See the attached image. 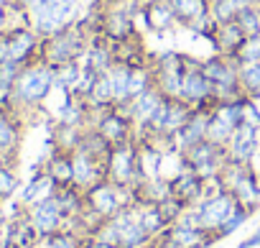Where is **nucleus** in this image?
<instances>
[{"instance_id":"nucleus-16","label":"nucleus","mask_w":260,"mask_h":248,"mask_svg":"<svg viewBox=\"0 0 260 248\" xmlns=\"http://www.w3.org/2000/svg\"><path fill=\"white\" fill-rule=\"evenodd\" d=\"M117 62L115 54V44H105V41H92L87 54H84V67L94 74H105L112 64Z\"/></svg>"},{"instance_id":"nucleus-18","label":"nucleus","mask_w":260,"mask_h":248,"mask_svg":"<svg viewBox=\"0 0 260 248\" xmlns=\"http://www.w3.org/2000/svg\"><path fill=\"white\" fill-rule=\"evenodd\" d=\"M169 3L181 26H194L197 21L209 16V0H169Z\"/></svg>"},{"instance_id":"nucleus-30","label":"nucleus","mask_w":260,"mask_h":248,"mask_svg":"<svg viewBox=\"0 0 260 248\" xmlns=\"http://www.w3.org/2000/svg\"><path fill=\"white\" fill-rule=\"evenodd\" d=\"M143 248H158V243H156V240H151V243H148V245H143Z\"/></svg>"},{"instance_id":"nucleus-12","label":"nucleus","mask_w":260,"mask_h":248,"mask_svg":"<svg viewBox=\"0 0 260 248\" xmlns=\"http://www.w3.org/2000/svg\"><path fill=\"white\" fill-rule=\"evenodd\" d=\"M100 29L102 34L110 39V41H130L136 36V23H133V16H130L125 8H112L102 16L100 21Z\"/></svg>"},{"instance_id":"nucleus-15","label":"nucleus","mask_w":260,"mask_h":248,"mask_svg":"<svg viewBox=\"0 0 260 248\" xmlns=\"http://www.w3.org/2000/svg\"><path fill=\"white\" fill-rule=\"evenodd\" d=\"M141 16H143V21L148 23V29L161 31V34L179 23L169 0H148V3L141 8Z\"/></svg>"},{"instance_id":"nucleus-4","label":"nucleus","mask_w":260,"mask_h":248,"mask_svg":"<svg viewBox=\"0 0 260 248\" xmlns=\"http://www.w3.org/2000/svg\"><path fill=\"white\" fill-rule=\"evenodd\" d=\"M26 120L21 113L0 102V164H16L21 154Z\"/></svg>"},{"instance_id":"nucleus-6","label":"nucleus","mask_w":260,"mask_h":248,"mask_svg":"<svg viewBox=\"0 0 260 248\" xmlns=\"http://www.w3.org/2000/svg\"><path fill=\"white\" fill-rule=\"evenodd\" d=\"M181 100L189 102L191 107H214L217 97H214V85L204 77L202 72V62H191L184 72V85H181Z\"/></svg>"},{"instance_id":"nucleus-24","label":"nucleus","mask_w":260,"mask_h":248,"mask_svg":"<svg viewBox=\"0 0 260 248\" xmlns=\"http://www.w3.org/2000/svg\"><path fill=\"white\" fill-rule=\"evenodd\" d=\"M242 8L237 6V0H212L209 3V16L214 23H230L237 18Z\"/></svg>"},{"instance_id":"nucleus-5","label":"nucleus","mask_w":260,"mask_h":248,"mask_svg":"<svg viewBox=\"0 0 260 248\" xmlns=\"http://www.w3.org/2000/svg\"><path fill=\"white\" fill-rule=\"evenodd\" d=\"M26 215H28L31 225L36 228V233L41 238H49V235L59 233L64 228V223H67V215H64L56 195H49V197L36 200L34 205L26 207Z\"/></svg>"},{"instance_id":"nucleus-8","label":"nucleus","mask_w":260,"mask_h":248,"mask_svg":"<svg viewBox=\"0 0 260 248\" xmlns=\"http://www.w3.org/2000/svg\"><path fill=\"white\" fill-rule=\"evenodd\" d=\"M199 217H202V228L209 230V233H217V228L235 212L237 207V200L232 197V192L222 189V192H214L209 197H204L199 205H194Z\"/></svg>"},{"instance_id":"nucleus-23","label":"nucleus","mask_w":260,"mask_h":248,"mask_svg":"<svg viewBox=\"0 0 260 248\" xmlns=\"http://www.w3.org/2000/svg\"><path fill=\"white\" fill-rule=\"evenodd\" d=\"M252 212H255V210L237 205V207H235V212H232V215H230V217H227V220H224V223H222L219 228H217L214 238L219 240V238H227V235H232L235 230H240V228H242V225H245V223L250 220V215H252Z\"/></svg>"},{"instance_id":"nucleus-22","label":"nucleus","mask_w":260,"mask_h":248,"mask_svg":"<svg viewBox=\"0 0 260 248\" xmlns=\"http://www.w3.org/2000/svg\"><path fill=\"white\" fill-rule=\"evenodd\" d=\"M21 187V179H18V172H16V164H0V205L6 200H11Z\"/></svg>"},{"instance_id":"nucleus-10","label":"nucleus","mask_w":260,"mask_h":248,"mask_svg":"<svg viewBox=\"0 0 260 248\" xmlns=\"http://www.w3.org/2000/svg\"><path fill=\"white\" fill-rule=\"evenodd\" d=\"M166 100V95L153 85L151 90H146V92H141L138 97H133L127 105H122L125 110H127V115H130V120H133V126H136V133L141 131V136L146 133V128H148V123H151V118H153V113H156V107L161 105Z\"/></svg>"},{"instance_id":"nucleus-11","label":"nucleus","mask_w":260,"mask_h":248,"mask_svg":"<svg viewBox=\"0 0 260 248\" xmlns=\"http://www.w3.org/2000/svg\"><path fill=\"white\" fill-rule=\"evenodd\" d=\"M209 120H212V107H194V113H191V118L186 120V126L174 136V151L176 154H181V151H186L189 146H194V144H199V141H204L207 139V131H209Z\"/></svg>"},{"instance_id":"nucleus-26","label":"nucleus","mask_w":260,"mask_h":248,"mask_svg":"<svg viewBox=\"0 0 260 248\" xmlns=\"http://www.w3.org/2000/svg\"><path fill=\"white\" fill-rule=\"evenodd\" d=\"M21 69H23V64H18V62H13V59L0 62V100L11 95V90H13L18 74H21Z\"/></svg>"},{"instance_id":"nucleus-25","label":"nucleus","mask_w":260,"mask_h":248,"mask_svg":"<svg viewBox=\"0 0 260 248\" xmlns=\"http://www.w3.org/2000/svg\"><path fill=\"white\" fill-rule=\"evenodd\" d=\"M235 23L242 29L245 39L247 36H260V6H250V8H242L235 18Z\"/></svg>"},{"instance_id":"nucleus-29","label":"nucleus","mask_w":260,"mask_h":248,"mask_svg":"<svg viewBox=\"0 0 260 248\" xmlns=\"http://www.w3.org/2000/svg\"><path fill=\"white\" fill-rule=\"evenodd\" d=\"M250 169H252V172L257 174V179H260V149H257V151H255V156L250 159Z\"/></svg>"},{"instance_id":"nucleus-19","label":"nucleus","mask_w":260,"mask_h":248,"mask_svg":"<svg viewBox=\"0 0 260 248\" xmlns=\"http://www.w3.org/2000/svg\"><path fill=\"white\" fill-rule=\"evenodd\" d=\"M235 123L230 120V118H224L222 113H217L214 107H212V120H209V131H207V139L209 141H214V144H219V146H227L230 144V139H232V133H235Z\"/></svg>"},{"instance_id":"nucleus-31","label":"nucleus","mask_w":260,"mask_h":248,"mask_svg":"<svg viewBox=\"0 0 260 248\" xmlns=\"http://www.w3.org/2000/svg\"><path fill=\"white\" fill-rule=\"evenodd\" d=\"M136 3H138V6H146V3H148V0H136Z\"/></svg>"},{"instance_id":"nucleus-13","label":"nucleus","mask_w":260,"mask_h":248,"mask_svg":"<svg viewBox=\"0 0 260 248\" xmlns=\"http://www.w3.org/2000/svg\"><path fill=\"white\" fill-rule=\"evenodd\" d=\"M227 192H232V197L237 200V205L250 207V210H257V205H260V179L250 169V164L242 169V174L237 177V182Z\"/></svg>"},{"instance_id":"nucleus-9","label":"nucleus","mask_w":260,"mask_h":248,"mask_svg":"<svg viewBox=\"0 0 260 248\" xmlns=\"http://www.w3.org/2000/svg\"><path fill=\"white\" fill-rule=\"evenodd\" d=\"M257 149H260V126L252 120H245L242 126L235 128V133L227 144V156H230V161L250 164V159L255 156Z\"/></svg>"},{"instance_id":"nucleus-3","label":"nucleus","mask_w":260,"mask_h":248,"mask_svg":"<svg viewBox=\"0 0 260 248\" xmlns=\"http://www.w3.org/2000/svg\"><path fill=\"white\" fill-rule=\"evenodd\" d=\"M79 0H34L28 6V26L41 36H51L77 21Z\"/></svg>"},{"instance_id":"nucleus-7","label":"nucleus","mask_w":260,"mask_h":248,"mask_svg":"<svg viewBox=\"0 0 260 248\" xmlns=\"http://www.w3.org/2000/svg\"><path fill=\"white\" fill-rule=\"evenodd\" d=\"M8 31V46H11V59L18 64H31L41 59V44L44 39L28 26H11Z\"/></svg>"},{"instance_id":"nucleus-1","label":"nucleus","mask_w":260,"mask_h":248,"mask_svg":"<svg viewBox=\"0 0 260 248\" xmlns=\"http://www.w3.org/2000/svg\"><path fill=\"white\" fill-rule=\"evenodd\" d=\"M56 87V77H54V67H49L46 62H31L23 64L13 90L8 97H3L0 102L13 107L16 113L23 115V120H28V113L39 110L44 105V100L51 95V90Z\"/></svg>"},{"instance_id":"nucleus-17","label":"nucleus","mask_w":260,"mask_h":248,"mask_svg":"<svg viewBox=\"0 0 260 248\" xmlns=\"http://www.w3.org/2000/svg\"><path fill=\"white\" fill-rule=\"evenodd\" d=\"M44 169H46V174L54 179L56 187H67V184H72V179H74L72 154H69V151H61V149H56V146L51 149L49 161L44 164Z\"/></svg>"},{"instance_id":"nucleus-27","label":"nucleus","mask_w":260,"mask_h":248,"mask_svg":"<svg viewBox=\"0 0 260 248\" xmlns=\"http://www.w3.org/2000/svg\"><path fill=\"white\" fill-rule=\"evenodd\" d=\"M240 64H252V62H260V36H247L235 57Z\"/></svg>"},{"instance_id":"nucleus-21","label":"nucleus","mask_w":260,"mask_h":248,"mask_svg":"<svg viewBox=\"0 0 260 248\" xmlns=\"http://www.w3.org/2000/svg\"><path fill=\"white\" fill-rule=\"evenodd\" d=\"M240 90H242L245 97L260 95V62L240 64Z\"/></svg>"},{"instance_id":"nucleus-14","label":"nucleus","mask_w":260,"mask_h":248,"mask_svg":"<svg viewBox=\"0 0 260 248\" xmlns=\"http://www.w3.org/2000/svg\"><path fill=\"white\" fill-rule=\"evenodd\" d=\"M209 41L214 44L217 54H222V57H237V51H240V46L245 41V34H242V29L235 21L217 23V29H214V34H212Z\"/></svg>"},{"instance_id":"nucleus-28","label":"nucleus","mask_w":260,"mask_h":248,"mask_svg":"<svg viewBox=\"0 0 260 248\" xmlns=\"http://www.w3.org/2000/svg\"><path fill=\"white\" fill-rule=\"evenodd\" d=\"M82 248H115V245H110V243L100 240L97 235H87V238H84V245H82Z\"/></svg>"},{"instance_id":"nucleus-20","label":"nucleus","mask_w":260,"mask_h":248,"mask_svg":"<svg viewBox=\"0 0 260 248\" xmlns=\"http://www.w3.org/2000/svg\"><path fill=\"white\" fill-rule=\"evenodd\" d=\"M84 245V235L69 228H61L59 233L41 238V248H82Z\"/></svg>"},{"instance_id":"nucleus-2","label":"nucleus","mask_w":260,"mask_h":248,"mask_svg":"<svg viewBox=\"0 0 260 248\" xmlns=\"http://www.w3.org/2000/svg\"><path fill=\"white\" fill-rule=\"evenodd\" d=\"M89 44H92V39H89L87 23L74 21L67 29H61V31H56V34L44 39V44H41V62H46L54 69L64 67V64H74V62H79L87 54Z\"/></svg>"}]
</instances>
